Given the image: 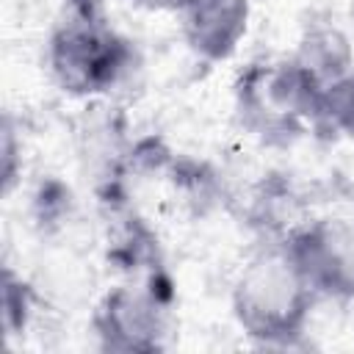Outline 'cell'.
Returning a JSON list of instances; mask_svg holds the SVG:
<instances>
[{
	"mask_svg": "<svg viewBox=\"0 0 354 354\" xmlns=\"http://www.w3.org/2000/svg\"><path fill=\"white\" fill-rule=\"evenodd\" d=\"M55 86L72 97L116 88L136 64V47L116 30L102 0H64L44 47Z\"/></svg>",
	"mask_w": 354,
	"mask_h": 354,
	"instance_id": "obj_1",
	"label": "cell"
},
{
	"mask_svg": "<svg viewBox=\"0 0 354 354\" xmlns=\"http://www.w3.org/2000/svg\"><path fill=\"white\" fill-rule=\"evenodd\" d=\"M315 304L318 293L285 243L257 252L241 268L230 290V310L238 329L266 348H290L301 343Z\"/></svg>",
	"mask_w": 354,
	"mask_h": 354,
	"instance_id": "obj_2",
	"label": "cell"
},
{
	"mask_svg": "<svg viewBox=\"0 0 354 354\" xmlns=\"http://www.w3.org/2000/svg\"><path fill=\"white\" fill-rule=\"evenodd\" d=\"M324 94L293 58H260L238 72L232 105L254 138L290 144L307 130H324Z\"/></svg>",
	"mask_w": 354,
	"mask_h": 354,
	"instance_id": "obj_3",
	"label": "cell"
},
{
	"mask_svg": "<svg viewBox=\"0 0 354 354\" xmlns=\"http://www.w3.org/2000/svg\"><path fill=\"white\" fill-rule=\"evenodd\" d=\"M285 249L318 293L329 301H354V218L321 216L299 224Z\"/></svg>",
	"mask_w": 354,
	"mask_h": 354,
	"instance_id": "obj_4",
	"label": "cell"
},
{
	"mask_svg": "<svg viewBox=\"0 0 354 354\" xmlns=\"http://www.w3.org/2000/svg\"><path fill=\"white\" fill-rule=\"evenodd\" d=\"M91 326L105 351H158L166 346V301L149 285H116L94 307Z\"/></svg>",
	"mask_w": 354,
	"mask_h": 354,
	"instance_id": "obj_5",
	"label": "cell"
},
{
	"mask_svg": "<svg viewBox=\"0 0 354 354\" xmlns=\"http://www.w3.org/2000/svg\"><path fill=\"white\" fill-rule=\"evenodd\" d=\"M177 17L188 50L205 64H221L241 47L252 6L249 0H185Z\"/></svg>",
	"mask_w": 354,
	"mask_h": 354,
	"instance_id": "obj_6",
	"label": "cell"
},
{
	"mask_svg": "<svg viewBox=\"0 0 354 354\" xmlns=\"http://www.w3.org/2000/svg\"><path fill=\"white\" fill-rule=\"evenodd\" d=\"M299 69L324 91L337 86L354 72V44L351 36L332 14H310L301 25L296 50L290 55Z\"/></svg>",
	"mask_w": 354,
	"mask_h": 354,
	"instance_id": "obj_7",
	"label": "cell"
},
{
	"mask_svg": "<svg viewBox=\"0 0 354 354\" xmlns=\"http://www.w3.org/2000/svg\"><path fill=\"white\" fill-rule=\"evenodd\" d=\"M324 130L343 133L354 141V72L324 94Z\"/></svg>",
	"mask_w": 354,
	"mask_h": 354,
	"instance_id": "obj_8",
	"label": "cell"
},
{
	"mask_svg": "<svg viewBox=\"0 0 354 354\" xmlns=\"http://www.w3.org/2000/svg\"><path fill=\"white\" fill-rule=\"evenodd\" d=\"M3 307H6V329H8V332L25 329L28 315H30V290H28V285H25L11 268H6Z\"/></svg>",
	"mask_w": 354,
	"mask_h": 354,
	"instance_id": "obj_9",
	"label": "cell"
},
{
	"mask_svg": "<svg viewBox=\"0 0 354 354\" xmlns=\"http://www.w3.org/2000/svg\"><path fill=\"white\" fill-rule=\"evenodd\" d=\"M17 138H14V127H11V116H6L3 122V191L8 194L14 188L17 180Z\"/></svg>",
	"mask_w": 354,
	"mask_h": 354,
	"instance_id": "obj_10",
	"label": "cell"
},
{
	"mask_svg": "<svg viewBox=\"0 0 354 354\" xmlns=\"http://www.w3.org/2000/svg\"><path fill=\"white\" fill-rule=\"evenodd\" d=\"M133 3L147 11H174V14L185 6V0H133Z\"/></svg>",
	"mask_w": 354,
	"mask_h": 354,
	"instance_id": "obj_11",
	"label": "cell"
},
{
	"mask_svg": "<svg viewBox=\"0 0 354 354\" xmlns=\"http://www.w3.org/2000/svg\"><path fill=\"white\" fill-rule=\"evenodd\" d=\"M348 19H351V25H354V0H348Z\"/></svg>",
	"mask_w": 354,
	"mask_h": 354,
	"instance_id": "obj_12",
	"label": "cell"
}]
</instances>
